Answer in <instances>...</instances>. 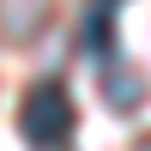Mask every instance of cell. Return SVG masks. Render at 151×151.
<instances>
[{
    "mask_svg": "<svg viewBox=\"0 0 151 151\" xmlns=\"http://www.w3.org/2000/svg\"><path fill=\"white\" fill-rule=\"evenodd\" d=\"M85 55H91L97 67L115 55V0H97V6L85 12Z\"/></svg>",
    "mask_w": 151,
    "mask_h": 151,
    "instance_id": "obj_4",
    "label": "cell"
},
{
    "mask_svg": "<svg viewBox=\"0 0 151 151\" xmlns=\"http://www.w3.org/2000/svg\"><path fill=\"white\" fill-rule=\"evenodd\" d=\"M48 12H55V0H0V36L30 42V36L48 24Z\"/></svg>",
    "mask_w": 151,
    "mask_h": 151,
    "instance_id": "obj_3",
    "label": "cell"
},
{
    "mask_svg": "<svg viewBox=\"0 0 151 151\" xmlns=\"http://www.w3.org/2000/svg\"><path fill=\"white\" fill-rule=\"evenodd\" d=\"M18 133L30 145H67L73 133H79V109H73L67 85L60 79H36L30 91H24L18 103Z\"/></svg>",
    "mask_w": 151,
    "mask_h": 151,
    "instance_id": "obj_1",
    "label": "cell"
},
{
    "mask_svg": "<svg viewBox=\"0 0 151 151\" xmlns=\"http://www.w3.org/2000/svg\"><path fill=\"white\" fill-rule=\"evenodd\" d=\"M151 91V79L139 67H121L115 55L103 60V97H109V109H115V115H127V109H139V97Z\"/></svg>",
    "mask_w": 151,
    "mask_h": 151,
    "instance_id": "obj_2",
    "label": "cell"
}]
</instances>
